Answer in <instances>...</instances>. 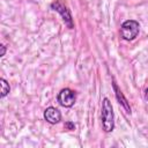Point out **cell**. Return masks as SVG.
Wrapping results in <instances>:
<instances>
[{
	"mask_svg": "<svg viewBox=\"0 0 148 148\" xmlns=\"http://www.w3.org/2000/svg\"><path fill=\"white\" fill-rule=\"evenodd\" d=\"M44 118H45V120L47 123L54 125V124H58L61 120V113H60V111L57 108L49 106L44 111Z\"/></svg>",
	"mask_w": 148,
	"mask_h": 148,
	"instance_id": "5b68a950",
	"label": "cell"
},
{
	"mask_svg": "<svg viewBox=\"0 0 148 148\" xmlns=\"http://www.w3.org/2000/svg\"><path fill=\"white\" fill-rule=\"evenodd\" d=\"M102 125L105 132H111L114 127V114L109 98H104L102 102Z\"/></svg>",
	"mask_w": 148,
	"mask_h": 148,
	"instance_id": "6da1fadb",
	"label": "cell"
},
{
	"mask_svg": "<svg viewBox=\"0 0 148 148\" xmlns=\"http://www.w3.org/2000/svg\"><path fill=\"white\" fill-rule=\"evenodd\" d=\"M5 52H6V49H5L3 45H1V53H0V56H1V57L5 56Z\"/></svg>",
	"mask_w": 148,
	"mask_h": 148,
	"instance_id": "9c48e42d",
	"label": "cell"
},
{
	"mask_svg": "<svg viewBox=\"0 0 148 148\" xmlns=\"http://www.w3.org/2000/svg\"><path fill=\"white\" fill-rule=\"evenodd\" d=\"M51 8H52L53 10H57L58 13L61 14V16H62V18H64V22L67 24V27H68L69 29L73 28V20H72L71 12H69V9L67 8V6H66L62 1L58 0V1L52 2V3H51Z\"/></svg>",
	"mask_w": 148,
	"mask_h": 148,
	"instance_id": "277c9868",
	"label": "cell"
},
{
	"mask_svg": "<svg viewBox=\"0 0 148 148\" xmlns=\"http://www.w3.org/2000/svg\"><path fill=\"white\" fill-rule=\"evenodd\" d=\"M140 31V24L135 20H127L121 24L120 35L125 40H133Z\"/></svg>",
	"mask_w": 148,
	"mask_h": 148,
	"instance_id": "7a4b0ae2",
	"label": "cell"
},
{
	"mask_svg": "<svg viewBox=\"0 0 148 148\" xmlns=\"http://www.w3.org/2000/svg\"><path fill=\"white\" fill-rule=\"evenodd\" d=\"M0 82H1V97H5L9 92L10 88H9V84L7 83V81L5 79H0Z\"/></svg>",
	"mask_w": 148,
	"mask_h": 148,
	"instance_id": "52a82bcc",
	"label": "cell"
},
{
	"mask_svg": "<svg viewBox=\"0 0 148 148\" xmlns=\"http://www.w3.org/2000/svg\"><path fill=\"white\" fill-rule=\"evenodd\" d=\"M59 104L64 108H71L74 105L75 101H76V94L74 90L69 89V88H65V89H61L58 94V97H57Z\"/></svg>",
	"mask_w": 148,
	"mask_h": 148,
	"instance_id": "3957f363",
	"label": "cell"
},
{
	"mask_svg": "<svg viewBox=\"0 0 148 148\" xmlns=\"http://www.w3.org/2000/svg\"><path fill=\"white\" fill-rule=\"evenodd\" d=\"M146 99L148 101V88H147V90H146Z\"/></svg>",
	"mask_w": 148,
	"mask_h": 148,
	"instance_id": "30bf717a",
	"label": "cell"
},
{
	"mask_svg": "<svg viewBox=\"0 0 148 148\" xmlns=\"http://www.w3.org/2000/svg\"><path fill=\"white\" fill-rule=\"evenodd\" d=\"M65 128H67V130L72 131V130H74V128H75V125H74L72 121H66V123H65Z\"/></svg>",
	"mask_w": 148,
	"mask_h": 148,
	"instance_id": "ba28073f",
	"label": "cell"
},
{
	"mask_svg": "<svg viewBox=\"0 0 148 148\" xmlns=\"http://www.w3.org/2000/svg\"><path fill=\"white\" fill-rule=\"evenodd\" d=\"M113 89H114V91H116V96H117V99L119 101V103H121V105L126 109V112H127V113H131V108H130V105H128L126 98L123 96V92L120 91V89L118 88V86H117V83H116L114 81H113Z\"/></svg>",
	"mask_w": 148,
	"mask_h": 148,
	"instance_id": "8992f818",
	"label": "cell"
}]
</instances>
